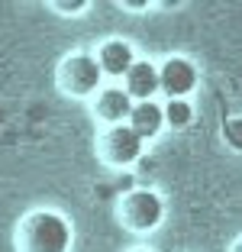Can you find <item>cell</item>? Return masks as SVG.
<instances>
[{
    "label": "cell",
    "mask_w": 242,
    "mask_h": 252,
    "mask_svg": "<svg viewBox=\"0 0 242 252\" xmlns=\"http://www.w3.org/2000/svg\"><path fill=\"white\" fill-rule=\"evenodd\" d=\"M161 113H165V123H171V126H187L194 120L191 100H168L161 107Z\"/></svg>",
    "instance_id": "obj_10"
},
{
    "label": "cell",
    "mask_w": 242,
    "mask_h": 252,
    "mask_svg": "<svg viewBox=\"0 0 242 252\" xmlns=\"http://www.w3.org/2000/svg\"><path fill=\"white\" fill-rule=\"evenodd\" d=\"M165 217V200L158 197L155 191H132L123 204V220L126 226H132L136 233L155 230Z\"/></svg>",
    "instance_id": "obj_2"
},
{
    "label": "cell",
    "mask_w": 242,
    "mask_h": 252,
    "mask_svg": "<svg viewBox=\"0 0 242 252\" xmlns=\"http://www.w3.org/2000/svg\"><path fill=\"white\" fill-rule=\"evenodd\" d=\"M194 88H197V68L187 59H168L158 68V91H165L168 100H187Z\"/></svg>",
    "instance_id": "obj_4"
},
{
    "label": "cell",
    "mask_w": 242,
    "mask_h": 252,
    "mask_svg": "<svg viewBox=\"0 0 242 252\" xmlns=\"http://www.w3.org/2000/svg\"><path fill=\"white\" fill-rule=\"evenodd\" d=\"M126 94L132 97V104L152 100V94L158 91V68L152 62H132V68L126 71Z\"/></svg>",
    "instance_id": "obj_6"
},
{
    "label": "cell",
    "mask_w": 242,
    "mask_h": 252,
    "mask_svg": "<svg viewBox=\"0 0 242 252\" xmlns=\"http://www.w3.org/2000/svg\"><path fill=\"white\" fill-rule=\"evenodd\" d=\"M129 110H132V97L123 88H107L97 100V113L110 126H120L123 120H129Z\"/></svg>",
    "instance_id": "obj_9"
},
{
    "label": "cell",
    "mask_w": 242,
    "mask_h": 252,
    "mask_svg": "<svg viewBox=\"0 0 242 252\" xmlns=\"http://www.w3.org/2000/svg\"><path fill=\"white\" fill-rule=\"evenodd\" d=\"M26 252H68L71 249V223L55 210H39L23 226Z\"/></svg>",
    "instance_id": "obj_1"
},
{
    "label": "cell",
    "mask_w": 242,
    "mask_h": 252,
    "mask_svg": "<svg viewBox=\"0 0 242 252\" xmlns=\"http://www.w3.org/2000/svg\"><path fill=\"white\" fill-rule=\"evenodd\" d=\"M126 126H129L132 133L146 142V139H152V136L161 133V126H165V113H161V107L155 104V100H142V104H132L129 123H126Z\"/></svg>",
    "instance_id": "obj_7"
},
{
    "label": "cell",
    "mask_w": 242,
    "mask_h": 252,
    "mask_svg": "<svg viewBox=\"0 0 242 252\" xmlns=\"http://www.w3.org/2000/svg\"><path fill=\"white\" fill-rule=\"evenodd\" d=\"M100 65L94 55H71L61 68V84L65 91H71L74 97H91L100 88Z\"/></svg>",
    "instance_id": "obj_3"
},
{
    "label": "cell",
    "mask_w": 242,
    "mask_h": 252,
    "mask_svg": "<svg viewBox=\"0 0 242 252\" xmlns=\"http://www.w3.org/2000/svg\"><path fill=\"white\" fill-rule=\"evenodd\" d=\"M61 10H65V13H81V10H84V3H59Z\"/></svg>",
    "instance_id": "obj_11"
},
{
    "label": "cell",
    "mask_w": 242,
    "mask_h": 252,
    "mask_svg": "<svg viewBox=\"0 0 242 252\" xmlns=\"http://www.w3.org/2000/svg\"><path fill=\"white\" fill-rule=\"evenodd\" d=\"M103 146H107V158H110V162H117V165H132V162H139V158H142V149H146V142L132 133L126 123H120V126H110V133H107Z\"/></svg>",
    "instance_id": "obj_5"
},
{
    "label": "cell",
    "mask_w": 242,
    "mask_h": 252,
    "mask_svg": "<svg viewBox=\"0 0 242 252\" xmlns=\"http://www.w3.org/2000/svg\"><path fill=\"white\" fill-rule=\"evenodd\" d=\"M136 55H132L129 42H107L97 52V65H100V74H110V78H126V71L132 68Z\"/></svg>",
    "instance_id": "obj_8"
}]
</instances>
